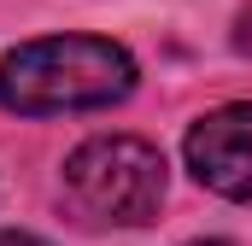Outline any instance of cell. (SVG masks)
I'll return each instance as SVG.
<instances>
[{"instance_id": "3957f363", "label": "cell", "mask_w": 252, "mask_h": 246, "mask_svg": "<svg viewBox=\"0 0 252 246\" xmlns=\"http://www.w3.org/2000/svg\"><path fill=\"white\" fill-rule=\"evenodd\" d=\"M182 158L199 187L223 199H252V100L205 112L182 141Z\"/></svg>"}, {"instance_id": "5b68a950", "label": "cell", "mask_w": 252, "mask_h": 246, "mask_svg": "<svg viewBox=\"0 0 252 246\" xmlns=\"http://www.w3.org/2000/svg\"><path fill=\"white\" fill-rule=\"evenodd\" d=\"M0 246H47V241L30 235V229H0Z\"/></svg>"}, {"instance_id": "6da1fadb", "label": "cell", "mask_w": 252, "mask_h": 246, "mask_svg": "<svg viewBox=\"0 0 252 246\" xmlns=\"http://www.w3.org/2000/svg\"><path fill=\"white\" fill-rule=\"evenodd\" d=\"M135 59L124 41L106 35H41L12 53H0V106L18 118H53V112H94L118 106L135 88Z\"/></svg>"}, {"instance_id": "7a4b0ae2", "label": "cell", "mask_w": 252, "mask_h": 246, "mask_svg": "<svg viewBox=\"0 0 252 246\" xmlns=\"http://www.w3.org/2000/svg\"><path fill=\"white\" fill-rule=\"evenodd\" d=\"M64 193L100 229H141L164 205V158L141 135H94L64 158Z\"/></svg>"}, {"instance_id": "8992f818", "label": "cell", "mask_w": 252, "mask_h": 246, "mask_svg": "<svg viewBox=\"0 0 252 246\" xmlns=\"http://www.w3.org/2000/svg\"><path fill=\"white\" fill-rule=\"evenodd\" d=\"M188 246H229V241H188Z\"/></svg>"}, {"instance_id": "277c9868", "label": "cell", "mask_w": 252, "mask_h": 246, "mask_svg": "<svg viewBox=\"0 0 252 246\" xmlns=\"http://www.w3.org/2000/svg\"><path fill=\"white\" fill-rule=\"evenodd\" d=\"M235 47H241V53H252V6L235 18Z\"/></svg>"}]
</instances>
